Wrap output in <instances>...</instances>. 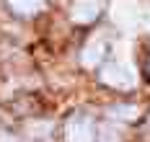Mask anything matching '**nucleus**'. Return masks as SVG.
Segmentation results:
<instances>
[{
  "instance_id": "nucleus-4",
  "label": "nucleus",
  "mask_w": 150,
  "mask_h": 142,
  "mask_svg": "<svg viewBox=\"0 0 150 142\" xmlns=\"http://www.w3.org/2000/svg\"><path fill=\"white\" fill-rule=\"evenodd\" d=\"M104 54H106V44L101 41V39H91L88 44H86V49H83V65L86 67H96V65L104 60Z\"/></svg>"
},
{
  "instance_id": "nucleus-2",
  "label": "nucleus",
  "mask_w": 150,
  "mask_h": 142,
  "mask_svg": "<svg viewBox=\"0 0 150 142\" xmlns=\"http://www.w3.org/2000/svg\"><path fill=\"white\" fill-rule=\"evenodd\" d=\"M101 83L106 85H111V88H117V91H129L132 85H135V75L119 62H109L101 67Z\"/></svg>"
},
{
  "instance_id": "nucleus-5",
  "label": "nucleus",
  "mask_w": 150,
  "mask_h": 142,
  "mask_svg": "<svg viewBox=\"0 0 150 142\" xmlns=\"http://www.w3.org/2000/svg\"><path fill=\"white\" fill-rule=\"evenodd\" d=\"M8 8L13 11V13H18V16H36V13H42L47 8L44 0H8Z\"/></svg>"
},
{
  "instance_id": "nucleus-3",
  "label": "nucleus",
  "mask_w": 150,
  "mask_h": 142,
  "mask_svg": "<svg viewBox=\"0 0 150 142\" xmlns=\"http://www.w3.org/2000/svg\"><path fill=\"white\" fill-rule=\"evenodd\" d=\"M101 13V0H75L70 8V18L75 23H91Z\"/></svg>"
},
{
  "instance_id": "nucleus-7",
  "label": "nucleus",
  "mask_w": 150,
  "mask_h": 142,
  "mask_svg": "<svg viewBox=\"0 0 150 142\" xmlns=\"http://www.w3.org/2000/svg\"><path fill=\"white\" fill-rule=\"evenodd\" d=\"M122 137H124V132H122V127L114 124V119H111V124L101 127V140L104 142H119Z\"/></svg>"
},
{
  "instance_id": "nucleus-8",
  "label": "nucleus",
  "mask_w": 150,
  "mask_h": 142,
  "mask_svg": "<svg viewBox=\"0 0 150 142\" xmlns=\"http://www.w3.org/2000/svg\"><path fill=\"white\" fill-rule=\"evenodd\" d=\"M0 142H16V140L11 137V134H0Z\"/></svg>"
},
{
  "instance_id": "nucleus-1",
  "label": "nucleus",
  "mask_w": 150,
  "mask_h": 142,
  "mask_svg": "<svg viewBox=\"0 0 150 142\" xmlns=\"http://www.w3.org/2000/svg\"><path fill=\"white\" fill-rule=\"evenodd\" d=\"M65 140L67 142H93L96 140V124L86 114H73L65 122Z\"/></svg>"
},
{
  "instance_id": "nucleus-6",
  "label": "nucleus",
  "mask_w": 150,
  "mask_h": 142,
  "mask_svg": "<svg viewBox=\"0 0 150 142\" xmlns=\"http://www.w3.org/2000/svg\"><path fill=\"white\" fill-rule=\"evenodd\" d=\"M137 114H140V109L132 106V103H119V106L109 109V116L114 122H132V119H137Z\"/></svg>"
}]
</instances>
